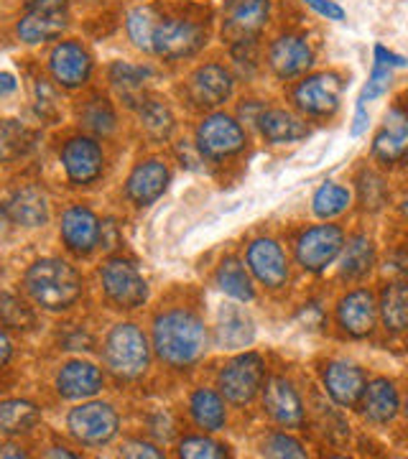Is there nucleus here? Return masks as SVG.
Here are the masks:
<instances>
[{"instance_id": "obj_1", "label": "nucleus", "mask_w": 408, "mask_h": 459, "mask_svg": "<svg viewBox=\"0 0 408 459\" xmlns=\"http://www.w3.org/2000/svg\"><path fill=\"white\" fill-rule=\"evenodd\" d=\"M210 334L204 322L189 309H169L153 319V350L166 365L184 370L204 358Z\"/></svg>"}, {"instance_id": "obj_2", "label": "nucleus", "mask_w": 408, "mask_h": 459, "mask_svg": "<svg viewBox=\"0 0 408 459\" xmlns=\"http://www.w3.org/2000/svg\"><path fill=\"white\" fill-rule=\"evenodd\" d=\"M23 283L29 296L47 312H66L82 296V279L77 268L59 258L33 263Z\"/></svg>"}, {"instance_id": "obj_3", "label": "nucleus", "mask_w": 408, "mask_h": 459, "mask_svg": "<svg viewBox=\"0 0 408 459\" xmlns=\"http://www.w3.org/2000/svg\"><path fill=\"white\" fill-rule=\"evenodd\" d=\"M102 358L108 370L120 380H138L151 368V344L143 329L131 322L115 325L105 340Z\"/></svg>"}, {"instance_id": "obj_4", "label": "nucleus", "mask_w": 408, "mask_h": 459, "mask_svg": "<svg viewBox=\"0 0 408 459\" xmlns=\"http://www.w3.org/2000/svg\"><path fill=\"white\" fill-rule=\"evenodd\" d=\"M263 380H265L263 358L256 352H245V355H238L235 360H230L220 370L217 388H220V395L225 401L235 403V406H243L258 395V391L263 388Z\"/></svg>"}, {"instance_id": "obj_5", "label": "nucleus", "mask_w": 408, "mask_h": 459, "mask_svg": "<svg viewBox=\"0 0 408 459\" xmlns=\"http://www.w3.org/2000/svg\"><path fill=\"white\" fill-rule=\"evenodd\" d=\"M66 427H69V434L84 446H102L117 437L120 419L110 403L90 401V403H82L77 409L69 411Z\"/></svg>"}, {"instance_id": "obj_6", "label": "nucleus", "mask_w": 408, "mask_h": 459, "mask_svg": "<svg viewBox=\"0 0 408 459\" xmlns=\"http://www.w3.org/2000/svg\"><path fill=\"white\" fill-rule=\"evenodd\" d=\"M105 296L120 309H138L148 299V283L126 258H110L100 271Z\"/></svg>"}, {"instance_id": "obj_7", "label": "nucleus", "mask_w": 408, "mask_h": 459, "mask_svg": "<svg viewBox=\"0 0 408 459\" xmlns=\"http://www.w3.org/2000/svg\"><path fill=\"white\" fill-rule=\"evenodd\" d=\"M207 44V33L195 21L184 18H163L156 23L151 51H156L161 59H187Z\"/></svg>"}, {"instance_id": "obj_8", "label": "nucleus", "mask_w": 408, "mask_h": 459, "mask_svg": "<svg viewBox=\"0 0 408 459\" xmlns=\"http://www.w3.org/2000/svg\"><path fill=\"white\" fill-rule=\"evenodd\" d=\"M344 246V232L337 225H317L296 240V261L304 271L322 273L340 258Z\"/></svg>"}, {"instance_id": "obj_9", "label": "nucleus", "mask_w": 408, "mask_h": 459, "mask_svg": "<svg viewBox=\"0 0 408 459\" xmlns=\"http://www.w3.org/2000/svg\"><path fill=\"white\" fill-rule=\"evenodd\" d=\"M245 148L243 126L225 113L207 115L196 128V151L210 159H228Z\"/></svg>"}, {"instance_id": "obj_10", "label": "nucleus", "mask_w": 408, "mask_h": 459, "mask_svg": "<svg viewBox=\"0 0 408 459\" xmlns=\"http://www.w3.org/2000/svg\"><path fill=\"white\" fill-rule=\"evenodd\" d=\"M343 80L334 72L311 74L294 90V102L299 110L309 115H332L340 108Z\"/></svg>"}, {"instance_id": "obj_11", "label": "nucleus", "mask_w": 408, "mask_h": 459, "mask_svg": "<svg viewBox=\"0 0 408 459\" xmlns=\"http://www.w3.org/2000/svg\"><path fill=\"white\" fill-rule=\"evenodd\" d=\"M62 164H65L66 177L72 184L87 186L102 174L105 153L98 141H92L87 135H77V138H69L62 148Z\"/></svg>"}, {"instance_id": "obj_12", "label": "nucleus", "mask_w": 408, "mask_h": 459, "mask_svg": "<svg viewBox=\"0 0 408 459\" xmlns=\"http://www.w3.org/2000/svg\"><path fill=\"white\" fill-rule=\"evenodd\" d=\"M245 263L253 271V276L268 289H281L289 281V261L276 240L258 238L247 246Z\"/></svg>"}, {"instance_id": "obj_13", "label": "nucleus", "mask_w": 408, "mask_h": 459, "mask_svg": "<svg viewBox=\"0 0 408 459\" xmlns=\"http://www.w3.org/2000/svg\"><path fill=\"white\" fill-rule=\"evenodd\" d=\"M49 69L56 84L66 90H77L92 74V56L77 41H62L51 51Z\"/></svg>"}, {"instance_id": "obj_14", "label": "nucleus", "mask_w": 408, "mask_h": 459, "mask_svg": "<svg viewBox=\"0 0 408 459\" xmlns=\"http://www.w3.org/2000/svg\"><path fill=\"white\" fill-rule=\"evenodd\" d=\"M322 383H325V391L329 398L344 406V409H352L360 403V395L365 391V370L350 360H332L322 373Z\"/></svg>"}, {"instance_id": "obj_15", "label": "nucleus", "mask_w": 408, "mask_h": 459, "mask_svg": "<svg viewBox=\"0 0 408 459\" xmlns=\"http://www.w3.org/2000/svg\"><path fill=\"white\" fill-rule=\"evenodd\" d=\"M235 80L222 65H202L189 77V100L196 108H220L232 95Z\"/></svg>"}, {"instance_id": "obj_16", "label": "nucleus", "mask_w": 408, "mask_h": 459, "mask_svg": "<svg viewBox=\"0 0 408 459\" xmlns=\"http://www.w3.org/2000/svg\"><path fill=\"white\" fill-rule=\"evenodd\" d=\"M337 322L350 337L373 334L378 325V304L373 291L358 289V291H350L347 296H343L337 304Z\"/></svg>"}, {"instance_id": "obj_17", "label": "nucleus", "mask_w": 408, "mask_h": 459, "mask_svg": "<svg viewBox=\"0 0 408 459\" xmlns=\"http://www.w3.org/2000/svg\"><path fill=\"white\" fill-rule=\"evenodd\" d=\"M311 62H314V51L307 44V39L294 36V33L278 36L268 49V65L281 80H291V77L304 74Z\"/></svg>"}, {"instance_id": "obj_18", "label": "nucleus", "mask_w": 408, "mask_h": 459, "mask_svg": "<svg viewBox=\"0 0 408 459\" xmlns=\"http://www.w3.org/2000/svg\"><path fill=\"white\" fill-rule=\"evenodd\" d=\"M263 406L268 416L283 429H299L304 424V403L286 377H271L263 394Z\"/></svg>"}, {"instance_id": "obj_19", "label": "nucleus", "mask_w": 408, "mask_h": 459, "mask_svg": "<svg viewBox=\"0 0 408 459\" xmlns=\"http://www.w3.org/2000/svg\"><path fill=\"white\" fill-rule=\"evenodd\" d=\"M62 240L65 246L77 253V255H87L100 246V220L98 214L82 204L69 207L62 214Z\"/></svg>"}, {"instance_id": "obj_20", "label": "nucleus", "mask_w": 408, "mask_h": 459, "mask_svg": "<svg viewBox=\"0 0 408 459\" xmlns=\"http://www.w3.org/2000/svg\"><path fill=\"white\" fill-rule=\"evenodd\" d=\"M105 388V376L98 365L84 360L66 362L56 376V391L69 401H84L92 398Z\"/></svg>"}, {"instance_id": "obj_21", "label": "nucleus", "mask_w": 408, "mask_h": 459, "mask_svg": "<svg viewBox=\"0 0 408 459\" xmlns=\"http://www.w3.org/2000/svg\"><path fill=\"white\" fill-rule=\"evenodd\" d=\"M271 16V0H230L225 8V33L235 41L253 39Z\"/></svg>"}, {"instance_id": "obj_22", "label": "nucleus", "mask_w": 408, "mask_h": 459, "mask_svg": "<svg viewBox=\"0 0 408 459\" xmlns=\"http://www.w3.org/2000/svg\"><path fill=\"white\" fill-rule=\"evenodd\" d=\"M166 186H169V169L159 159H151V161H143L133 169L128 184H126V195L133 204L148 207L161 197Z\"/></svg>"}, {"instance_id": "obj_23", "label": "nucleus", "mask_w": 408, "mask_h": 459, "mask_svg": "<svg viewBox=\"0 0 408 459\" xmlns=\"http://www.w3.org/2000/svg\"><path fill=\"white\" fill-rule=\"evenodd\" d=\"M362 416L373 424H388L401 411V395L388 377H376L365 383V391L360 395Z\"/></svg>"}, {"instance_id": "obj_24", "label": "nucleus", "mask_w": 408, "mask_h": 459, "mask_svg": "<svg viewBox=\"0 0 408 459\" xmlns=\"http://www.w3.org/2000/svg\"><path fill=\"white\" fill-rule=\"evenodd\" d=\"M66 29V16L62 8H31L18 21L16 33L23 44H44L59 39Z\"/></svg>"}, {"instance_id": "obj_25", "label": "nucleus", "mask_w": 408, "mask_h": 459, "mask_svg": "<svg viewBox=\"0 0 408 459\" xmlns=\"http://www.w3.org/2000/svg\"><path fill=\"white\" fill-rule=\"evenodd\" d=\"M408 143V120L406 113L401 108H393L391 113L386 115V126L378 133L373 141V153L383 164H398L406 153Z\"/></svg>"}, {"instance_id": "obj_26", "label": "nucleus", "mask_w": 408, "mask_h": 459, "mask_svg": "<svg viewBox=\"0 0 408 459\" xmlns=\"http://www.w3.org/2000/svg\"><path fill=\"white\" fill-rule=\"evenodd\" d=\"M256 337V327L253 319L240 309V307H222L220 316H217V344L222 350H243L253 342Z\"/></svg>"}, {"instance_id": "obj_27", "label": "nucleus", "mask_w": 408, "mask_h": 459, "mask_svg": "<svg viewBox=\"0 0 408 459\" xmlns=\"http://www.w3.org/2000/svg\"><path fill=\"white\" fill-rule=\"evenodd\" d=\"M8 214L23 228H41L49 222V199L39 186H23L11 199Z\"/></svg>"}, {"instance_id": "obj_28", "label": "nucleus", "mask_w": 408, "mask_h": 459, "mask_svg": "<svg viewBox=\"0 0 408 459\" xmlns=\"http://www.w3.org/2000/svg\"><path fill=\"white\" fill-rule=\"evenodd\" d=\"M256 123L261 128L263 138L271 143H294L309 135L307 123L289 110H263Z\"/></svg>"}, {"instance_id": "obj_29", "label": "nucleus", "mask_w": 408, "mask_h": 459, "mask_svg": "<svg viewBox=\"0 0 408 459\" xmlns=\"http://www.w3.org/2000/svg\"><path fill=\"white\" fill-rule=\"evenodd\" d=\"M189 413H192L196 427L204 431H220L228 424L225 398L213 388H196L189 398Z\"/></svg>"}, {"instance_id": "obj_30", "label": "nucleus", "mask_w": 408, "mask_h": 459, "mask_svg": "<svg viewBox=\"0 0 408 459\" xmlns=\"http://www.w3.org/2000/svg\"><path fill=\"white\" fill-rule=\"evenodd\" d=\"M39 421H41V411L31 401L11 398L0 403V434L8 437L29 434Z\"/></svg>"}, {"instance_id": "obj_31", "label": "nucleus", "mask_w": 408, "mask_h": 459, "mask_svg": "<svg viewBox=\"0 0 408 459\" xmlns=\"http://www.w3.org/2000/svg\"><path fill=\"white\" fill-rule=\"evenodd\" d=\"M376 263V246L368 235H355L340 250V265L344 279H362Z\"/></svg>"}, {"instance_id": "obj_32", "label": "nucleus", "mask_w": 408, "mask_h": 459, "mask_svg": "<svg viewBox=\"0 0 408 459\" xmlns=\"http://www.w3.org/2000/svg\"><path fill=\"white\" fill-rule=\"evenodd\" d=\"M214 281H217L220 291L228 294L230 299H235V301L247 304V301L256 299L253 281L245 273L243 263L238 261V258H225V261L220 263V268H217V273H214Z\"/></svg>"}, {"instance_id": "obj_33", "label": "nucleus", "mask_w": 408, "mask_h": 459, "mask_svg": "<svg viewBox=\"0 0 408 459\" xmlns=\"http://www.w3.org/2000/svg\"><path fill=\"white\" fill-rule=\"evenodd\" d=\"M378 312L386 322V329L391 332H404L408 325V289L404 281H393L386 286L380 296Z\"/></svg>"}, {"instance_id": "obj_34", "label": "nucleus", "mask_w": 408, "mask_h": 459, "mask_svg": "<svg viewBox=\"0 0 408 459\" xmlns=\"http://www.w3.org/2000/svg\"><path fill=\"white\" fill-rule=\"evenodd\" d=\"M146 74H148L146 69L126 65V62H115V65L110 66V82H113L115 92L126 100L128 105L141 102L143 84H146Z\"/></svg>"}, {"instance_id": "obj_35", "label": "nucleus", "mask_w": 408, "mask_h": 459, "mask_svg": "<svg viewBox=\"0 0 408 459\" xmlns=\"http://www.w3.org/2000/svg\"><path fill=\"white\" fill-rule=\"evenodd\" d=\"M33 146V135L16 120H0V161H16Z\"/></svg>"}, {"instance_id": "obj_36", "label": "nucleus", "mask_w": 408, "mask_h": 459, "mask_svg": "<svg viewBox=\"0 0 408 459\" xmlns=\"http://www.w3.org/2000/svg\"><path fill=\"white\" fill-rule=\"evenodd\" d=\"M141 123H143V131L156 138V141H163L169 138L171 131H174V115L169 110V105H163L161 100H141Z\"/></svg>"}, {"instance_id": "obj_37", "label": "nucleus", "mask_w": 408, "mask_h": 459, "mask_svg": "<svg viewBox=\"0 0 408 459\" xmlns=\"http://www.w3.org/2000/svg\"><path fill=\"white\" fill-rule=\"evenodd\" d=\"M350 202H352L350 189L329 181V184H325V186H319V189H317V195H314V199H311V210H314L317 217L329 220V217L343 214L344 210L350 207Z\"/></svg>"}, {"instance_id": "obj_38", "label": "nucleus", "mask_w": 408, "mask_h": 459, "mask_svg": "<svg viewBox=\"0 0 408 459\" xmlns=\"http://www.w3.org/2000/svg\"><path fill=\"white\" fill-rule=\"evenodd\" d=\"M156 23H159V16L151 11V8H133L128 13V21H126V29H128V36L131 41L138 47V49L151 51V41H153V31H156Z\"/></svg>"}, {"instance_id": "obj_39", "label": "nucleus", "mask_w": 408, "mask_h": 459, "mask_svg": "<svg viewBox=\"0 0 408 459\" xmlns=\"http://www.w3.org/2000/svg\"><path fill=\"white\" fill-rule=\"evenodd\" d=\"M82 123L84 128L95 135H110L115 131V113L110 102L102 98L90 100L82 110Z\"/></svg>"}, {"instance_id": "obj_40", "label": "nucleus", "mask_w": 408, "mask_h": 459, "mask_svg": "<svg viewBox=\"0 0 408 459\" xmlns=\"http://www.w3.org/2000/svg\"><path fill=\"white\" fill-rule=\"evenodd\" d=\"M33 312L13 294H0V325L11 329H31Z\"/></svg>"}, {"instance_id": "obj_41", "label": "nucleus", "mask_w": 408, "mask_h": 459, "mask_svg": "<svg viewBox=\"0 0 408 459\" xmlns=\"http://www.w3.org/2000/svg\"><path fill=\"white\" fill-rule=\"evenodd\" d=\"M179 455L189 459H217L228 457V446L217 444L214 439H207V437H187L179 444Z\"/></svg>"}, {"instance_id": "obj_42", "label": "nucleus", "mask_w": 408, "mask_h": 459, "mask_svg": "<svg viewBox=\"0 0 408 459\" xmlns=\"http://www.w3.org/2000/svg\"><path fill=\"white\" fill-rule=\"evenodd\" d=\"M386 197H388V189H386L383 179L378 174H373V171H365L360 177V199H362V207L365 210H380Z\"/></svg>"}, {"instance_id": "obj_43", "label": "nucleus", "mask_w": 408, "mask_h": 459, "mask_svg": "<svg viewBox=\"0 0 408 459\" xmlns=\"http://www.w3.org/2000/svg\"><path fill=\"white\" fill-rule=\"evenodd\" d=\"M391 82H393L391 66L376 62V65H373V72H370V77H368V82H365V87H362L360 102H370V100L383 98V95L391 90Z\"/></svg>"}, {"instance_id": "obj_44", "label": "nucleus", "mask_w": 408, "mask_h": 459, "mask_svg": "<svg viewBox=\"0 0 408 459\" xmlns=\"http://www.w3.org/2000/svg\"><path fill=\"white\" fill-rule=\"evenodd\" d=\"M263 455L265 457H307V449L301 446V442H296L294 437L286 434H271L265 444H263Z\"/></svg>"}, {"instance_id": "obj_45", "label": "nucleus", "mask_w": 408, "mask_h": 459, "mask_svg": "<svg viewBox=\"0 0 408 459\" xmlns=\"http://www.w3.org/2000/svg\"><path fill=\"white\" fill-rule=\"evenodd\" d=\"M33 95H36V108H39V113L44 115V117H54L56 110H59V100H56V92H54V87H51L47 80H36L33 84Z\"/></svg>"}, {"instance_id": "obj_46", "label": "nucleus", "mask_w": 408, "mask_h": 459, "mask_svg": "<svg viewBox=\"0 0 408 459\" xmlns=\"http://www.w3.org/2000/svg\"><path fill=\"white\" fill-rule=\"evenodd\" d=\"M304 3L319 16H325L326 21H344V8L337 5L334 0H304Z\"/></svg>"}, {"instance_id": "obj_47", "label": "nucleus", "mask_w": 408, "mask_h": 459, "mask_svg": "<svg viewBox=\"0 0 408 459\" xmlns=\"http://www.w3.org/2000/svg\"><path fill=\"white\" fill-rule=\"evenodd\" d=\"M120 455L123 457H146V459H159L161 457V452L153 446V444L148 442H128L123 444V449H120Z\"/></svg>"}, {"instance_id": "obj_48", "label": "nucleus", "mask_w": 408, "mask_h": 459, "mask_svg": "<svg viewBox=\"0 0 408 459\" xmlns=\"http://www.w3.org/2000/svg\"><path fill=\"white\" fill-rule=\"evenodd\" d=\"M376 62L391 66V69H404V66H406V59H404L401 54H393V51L386 49L383 44H378L376 47Z\"/></svg>"}, {"instance_id": "obj_49", "label": "nucleus", "mask_w": 408, "mask_h": 459, "mask_svg": "<svg viewBox=\"0 0 408 459\" xmlns=\"http://www.w3.org/2000/svg\"><path fill=\"white\" fill-rule=\"evenodd\" d=\"M177 153H179L181 166H187V169H199L196 164H202V153L189 146V143H184V141L177 146Z\"/></svg>"}, {"instance_id": "obj_50", "label": "nucleus", "mask_w": 408, "mask_h": 459, "mask_svg": "<svg viewBox=\"0 0 408 459\" xmlns=\"http://www.w3.org/2000/svg\"><path fill=\"white\" fill-rule=\"evenodd\" d=\"M368 123H370V115H368V110H365V102H360L355 105V120H352V128H350V133L358 138V135H362V133L368 131Z\"/></svg>"}, {"instance_id": "obj_51", "label": "nucleus", "mask_w": 408, "mask_h": 459, "mask_svg": "<svg viewBox=\"0 0 408 459\" xmlns=\"http://www.w3.org/2000/svg\"><path fill=\"white\" fill-rule=\"evenodd\" d=\"M151 431H153L159 439L169 442V439H171V434H174V429H171V424H169V416H159V421H153V424H151Z\"/></svg>"}, {"instance_id": "obj_52", "label": "nucleus", "mask_w": 408, "mask_h": 459, "mask_svg": "<svg viewBox=\"0 0 408 459\" xmlns=\"http://www.w3.org/2000/svg\"><path fill=\"white\" fill-rule=\"evenodd\" d=\"M18 90L16 77L11 74V72H0V98H5V95H13Z\"/></svg>"}, {"instance_id": "obj_53", "label": "nucleus", "mask_w": 408, "mask_h": 459, "mask_svg": "<svg viewBox=\"0 0 408 459\" xmlns=\"http://www.w3.org/2000/svg\"><path fill=\"white\" fill-rule=\"evenodd\" d=\"M11 355H13V344H11L8 334H5V332H3V327H0V368L11 360Z\"/></svg>"}, {"instance_id": "obj_54", "label": "nucleus", "mask_w": 408, "mask_h": 459, "mask_svg": "<svg viewBox=\"0 0 408 459\" xmlns=\"http://www.w3.org/2000/svg\"><path fill=\"white\" fill-rule=\"evenodd\" d=\"M0 457H26V452L21 449V446H13V444H5V446H0Z\"/></svg>"}, {"instance_id": "obj_55", "label": "nucleus", "mask_w": 408, "mask_h": 459, "mask_svg": "<svg viewBox=\"0 0 408 459\" xmlns=\"http://www.w3.org/2000/svg\"><path fill=\"white\" fill-rule=\"evenodd\" d=\"M31 8H62L66 5V0H29Z\"/></svg>"}, {"instance_id": "obj_56", "label": "nucleus", "mask_w": 408, "mask_h": 459, "mask_svg": "<svg viewBox=\"0 0 408 459\" xmlns=\"http://www.w3.org/2000/svg\"><path fill=\"white\" fill-rule=\"evenodd\" d=\"M47 457H66V459H74V457H77V455H74V452H66V449H59V446H56V449H51V452H47Z\"/></svg>"}, {"instance_id": "obj_57", "label": "nucleus", "mask_w": 408, "mask_h": 459, "mask_svg": "<svg viewBox=\"0 0 408 459\" xmlns=\"http://www.w3.org/2000/svg\"><path fill=\"white\" fill-rule=\"evenodd\" d=\"M8 225H11V217H8V212H3V210H0V235H5V232H8Z\"/></svg>"}]
</instances>
